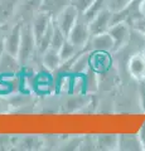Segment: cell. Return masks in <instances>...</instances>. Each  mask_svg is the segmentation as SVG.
<instances>
[{"label":"cell","mask_w":145,"mask_h":151,"mask_svg":"<svg viewBox=\"0 0 145 151\" xmlns=\"http://www.w3.org/2000/svg\"><path fill=\"white\" fill-rule=\"evenodd\" d=\"M37 53V39L34 37L30 23H23L22 27V39L18 52V60L22 65H25L29 59Z\"/></svg>","instance_id":"cell-1"},{"label":"cell","mask_w":145,"mask_h":151,"mask_svg":"<svg viewBox=\"0 0 145 151\" xmlns=\"http://www.w3.org/2000/svg\"><path fill=\"white\" fill-rule=\"evenodd\" d=\"M90 38H91V34H90L88 22L83 18L82 14H79L77 22L74 23L67 39L76 47H78V48H85L86 44L88 43V40H90Z\"/></svg>","instance_id":"cell-2"},{"label":"cell","mask_w":145,"mask_h":151,"mask_svg":"<svg viewBox=\"0 0 145 151\" xmlns=\"http://www.w3.org/2000/svg\"><path fill=\"white\" fill-rule=\"evenodd\" d=\"M107 33L111 35L112 40H114V48H112V54L118 53L120 49L129 43L130 37H131V32H130V24L128 22H120L116 24H112Z\"/></svg>","instance_id":"cell-3"},{"label":"cell","mask_w":145,"mask_h":151,"mask_svg":"<svg viewBox=\"0 0 145 151\" xmlns=\"http://www.w3.org/2000/svg\"><path fill=\"white\" fill-rule=\"evenodd\" d=\"M112 13L107 6H105L99 14L88 23L90 27V34L91 37L101 34V33H106L111 27V19H112Z\"/></svg>","instance_id":"cell-4"},{"label":"cell","mask_w":145,"mask_h":151,"mask_svg":"<svg viewBox=\"0 0 145 151\" xmlns=\"http://www.w3.org/2000/svg\"><path fill=\"white\" fill-rule=\"evenodd\" d=\"M78 17H79V13L77 12V9L74 8L72 4H69L63 12H61L58 15L53 19H54V22L57 23V25L61 28V30L66 34V37H68L69 32H71V29L74 25V23L77 22Z\"/></svg>","instance_id":"cell-5"},{"label":"cell","mask_w":145,"mask_h":151,"mask_svg":"<svg viewBox=\"0 0 145 151\" xmlns=\"http://www.w3.org/2000/svg\"><path fill=\"white\" fill-rule=\"evenodd\" d=\"M128 70L134 79L139 82L145 81V50L131 54L128 60Z\"/></svg>","instance_id":"cell-6"},{"label":"cell","mask_w":145,"mask_h":151,"mask_svg":"<svg viewBox=\"0 0 145 151\" xmlns=\"http://www.w3.org/2000/svg\"><path fill=\"white\" fill-rule=\"evenodd\" d=\"M22 22H17L14 25H12L10 30L4 38V45H5V50L8 53L15 55L18 58V52H19L20 39H22Z\"/></svg>","instance_id":"cell-7"},{"label":"cell","mask_w":145,"mask_h":151,"mask_svg":"<svg viewBox=\"0 0 145 151\" xmlns=\"http://www.w3.org/2000/svg\"><path fill=\"white\" fill-rule=\"evenodd\" d=\"M88 49L91 52H97V53H111L114 48V40L109 33H101V34L93 35L90 38L87 43Z\"/></svg>","instance_id":"cell-8"},{"label":"cell","mask_w":145,"mask_h":151,"mask_svg":"<svg viewBox=\"0 0 145 151\" xmlns=\"http://www.w3.org/2000/svg\"><path fill=\"white\" fill-rule=\"evenodd\" d=\"M52 17L49 14H47L44 12H35L34 15H33V19H32V29H33V33H34V37L37 39V43L39 42V39L42 38V35L44 34V32L47 30V28L49 27L50 22H52Z\"/></svg>","instance_id":"cell-9"},{"label":"cell","mask_w":145,"mask_h":151,"mask_svg":"<svg viewBox=\"0 0 145 151\" xmlns=\"http://www.w3.org/2000/svg\"><path fill=\"white\" fill-rule=\"evenodd\" d=\"M22 64L19 63V60L15 55H13L10 53H8L5 50L0 58V74L4 76H12L14 73H17L20 69Z\"/></svg>","instance_id":"cell-10"},{"label":"cell","mask_w":145,"mask_h":151,"mask_svg":"<svg viewBox=\"0 0 145 151\" xmlns=\"http://www.w3.org/2000/svg\"><path fill=\"white\" fill-rule=\"evenodd\" d=\"M72 0H42L38 10L49 14L52 18H56L61 12H63Z\"/></svg>","instance_id":"cell-11"},{"label":"cell","mask_w":145,"mask_h":151,"mask_svg":"<svg viewBox=\"0 0 145 151\" xmlns=\"http://www.w3.org/2000/svg\"><path fill=\"white\" fill-rule=\"evenodd\" d=\"M20 0H0V25L6 24L15 14Z\"/></svg>","instance_id":"cell-12"},{"label":"cell","mask_w":145,"mask_h":151,"mask_svg":"<svg viewBox=\"0 0 145 151\" xmlns=\"http://www.w3.org/2000/svg\"><path fill=\"white\" fill-rule=\"evenodd\" d=\"M118 149L119 150H143L138 135H119L118 136Z\"/></svg>","instance_id":"cell-13"},{"label":"cell","mask_w":145,"mask_h":151,"mask_svg":"<svg viewBox=\"0 0 145 151\" xmlns=\"http://www.w3.org/2000/svg\"><path fill=\"white\" fill-rule=\"evenodd\" d=\"M42 60H43L44 67L48 70H52V72H56L61 65V63H62L58 50H56L53 48H48L44 52L43 55H42Z\"/></svg>","instance_id":"cell-14"},{"label":"cell","mask_w":145,"mask_h":151,"mask_svg":"<svg viewBox=\"0 0 145 151\" xmlns=\"http://www.w3.org/2000/svg\"><path fill=\"white\" fill-rule=\"evenodd\" d=\"M83 87H85L86 93H93L99 88V76H97L96 70L92 67H90L85 73H83Z\"/></svg>","instance_id":"cell-15"},{"label":"cell","mask_w":145,"mask_h":151,"mask_svg":"<svg viewBox=\"0 0 145 151\" xmlns=\"http://www.w3.org/2000/svg\"><path fill=\"white\" fill-rule=\"evenodd\" d=\"M91 101V97H90V93L87 94H74L71 98H68L67 102H66V111L67 112H73V111H77L78 108H82L85 107L88 102Z\"/></svg>","instance_id":"cell-16"},{"label":"cell","mask_w":145,"mask_h":151,"mask_svg":"<svg viewBox=\"0 0 145 151\" xmlns=\"http://www.w3.org/2000/svg\"><path fill=\"white\" fill-rule=\"evenodd\" d=\"M96 149H99V150L118 149V135H99V136H96Z\"/></svg>","instance_id":"cell-17"},{"label":"cell","mask_w":145,"mask_h":151,"mask_svg":"<svg viewBox=\"0 0 145 151\" xmlns=\"http://www.w3.org/2000/svg\"><path fill=\"white\" fill-rule=\"evenodd\" d=\"M82 49H85V48H78V47H76L73 43H71L68 39H66V40H64V43H63V45L61 47L59 50H58L61 60L64 62V60L72 58V57H74L77 53H79Z\"/></svg>","instance_id":"cell-18"},{"label":"cell","mask_w":145,"mask_h":151,"mask_svg":"<svg viewBox=\"0 0 145 151\" xmlns=\"http://www.w3.org/2000/svg\"><path fill=\"white\" fill-rule=\"evenodd\" d=\"M67 39L66 34L61 30V28L57 25V23L53 19V37H52V43H50L49 48H53L56 50H59V48L63 45L64 40Z\"/></svg>","instance_id":"cell-19"},{"label":"cell","mask_w":145,"mask_h":151,"mask_svg":"<svg viewBox=\"0 0 145 151\" xmlns=\"http://www.w3.org/2000/svg\"><path fill=\"white\" fill-rule=\"evenodd\" d=\"M105 6H106V0H95V1L92 3V5L88 8L86 10V13L82 14V15L88 23H90L92 19L99 14V12H101Z\"/></svg>","instance_id":"cell-20"},{"label":"cell","mask_w":145,"mask_h":151,"mask_svg":"<svg viewBox=\"0 0 145 151\" xmlns=\"http://www.w3.org/2000/svg\"><path fill=\"white\" fill-rule=\"evenodd\" d=\"M133 0H106V6L110 9L112 13H118L121 12L124 9L130 5Z\"/></svg>","instance_id":"cell-21"},{"label":"cell","mask_w":145,"mask_h":151,"mask_svg":"<svg viewBox=\"0 0 145 151\" xmlns=\"http://www.w3.org/2000/svg\"><path fill=\"white\" fill-rule=\"evenodd\" d=\"M95 0H72L71 4L77 9V12L79 14H85L86 10L92 5V3Z\"/></svg>","instance_id":"cell-22"},{"label":"cell","mask_w":145,"mask_h":151,"mask_svg":"<svg viewBox=\"0 0 145 151\" xmlns=\"http://www.w3.org/2000/svg\"><path fill=\"white\" fill-rule=\"evenodd\" d=\"M81 150H93L96 149V136L93 137V136H86V137H83L82 141H81Z\"/></svg>","instance_id":"cell-23"},{"label":"cell","mask_w":145,"mask_h":151,"mask_svg":"<svg viewBox=\"0 0 145 151\" xmlns=\"http://www.w3.org/2000/svg\"><path fill=\"white\" fill-rule=\"evenodd\" d=\"M38 137H34V136H28V137L23 139L20 146H24V149H34L35 146H39L40 144L37 142Z\"/></svg>","instance_id":"cell-24"},{"label":"cell","mask_w":145,"mask_h":151,"mask_svg":"<svg viewBox=\"0 0 145 151\" xmlns=\"http://www.w3.org/2000/svg\"><path fill=\"white\" fill-rule=\"evenodd\" d=\"M10 28H12V25H9V23L0 25V40H4V38L6 37L9 30H10Z\"/></svg>","instance_id":"cell-25"},{"label":"cell","mask_w":145,"mask_h":151,"mask_svg":"<svg viewBox=\"0 0 145 151\" xmlns=\"http://www.w3.org/2000/svg\"><path fill=\"white\" fill-rule=\"evenodd\" d=\"M138 136L140 139V142H141V145H143V150H145V122L143 124V126H141V129H140Z\"/></svg>","instance_id":"cell-26"},{"label":"cell","mask_w":145,"mask_h":151,"mask_svg":"<svg viewBox=\"0 0 145 151\" xmlns=\"http://www.w3.org/2000/svg\"><path fill=\"white\" fill-rule=\"evenodd\" d=\"M5 52V45H4V40H0V58H1L3 53Z\"/></svg>","instance_id":"cell-27"},{"label":"cell","mask_w":145,"mask_h":151,"mask_svg":"<svg viewBox=\"0 0 145 151\" xmlns=\"http://www.w3.org/2000/svg\"><path fill=\"white\" fill-rule=\"evenodd\" d=\"M141 13H143L144 15H145V0H144L143 4H141Z\"/></svg>","instance_id":"cell-28"}]
</instances>
